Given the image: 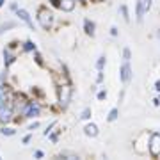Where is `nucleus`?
Returning <instances> with one entry per match:
<instances>
[{"label":"nucleus","mask_w":160,"mask_h":160,"mask_svg":"<svg viewBox=\"0 0 160 160\" xmlns=\"http://www.w3.org/2000/svg\"><path fill=\"white\" fill-rule=\"evenodd\" d=\"M71 98H73V86L69 80H64V82H59L57 84V107L59 110H66L71 103Z\"/></svg>","instance_id":"nucleus-1"},{"label":"nucleus","mask_w":160,"mask_h":160,"mask_svg":"<svg viewBox=\"0 0 160 160\" xmlns=\"http://www.w3.org/2000/svg\"><path fill=\"white\" fill-rule=\"evenodd\" d=\"M36 18H38V23H39V27L43 30H52V27H53V22H55V16H53V12L48 9V7L41 6L39 9H38V14H36Z\"/></svg>","instance_id":"nucleus-2"},{"label":"nucleus","mask_w":160,"mask_h":160,"mask_svg":"<svg viewBox=\"0 0 160 160\" xmlns=\"http://www.w3.org/2000/svg\"><path fill=\"white\" fill-rule=\"evenodd\" d=\"M41 110H43V105H41L36 98H29V102H27L22 116H20V121L22 119H34V118L41 116Z\"/></svg>","instance_id":"nucleus-3"},{"label":"nucleus","mask_w":160,"mask_h":160,"mask_svg":"<svg viewBox=\"0 0 160 160\" xmlns=\"http://www.w3.org/2000/svg\"><path fill=\"white\" fill-rule=\"evenodd\" d=\"M12 121H16V114L12 110L11 103H2L0 105V125H11Z\"/></svg>","instance_id":"nucleus-4"},{"label":"nucleus","mask_w":160,"mask_h":160,"mask_svg":"<svg viewBox=\"0 0 160 160\" xmlns=\"http://www.w3.org/2000/svg\"><path fill=\"white\" fill-rule=\"evenodd\" d=\"M148 151L153 158L160 157V133H151L148 137Z\"/></svg>","instance_id":"nucleus-5"},{"label":"nucleus","mask_w":160,"mask_h":160,"mask_svg":"<svg viewBox=\"0 0 160 160\" xmlns=\"http://www.w3.org/2000/svg\"><path fill=\"white\" fill-rule=\"evenodd\" d=\"M132 77H133V69H132L130 62H123V66L119 68V80L123 82V84H128L132 80Z\"/></svg>","instance_id":"nucleus-6"},{"label":"nucleus","mask_w":160,"mask_h":160,"mask_svg":"<svg viewBox=\"0 0 160 160\" xmlns=\"http://www.w3.org/2000/svg\"><path fill=\"white\" fill-rule=\"evenodd\" d=\"M2 53H4V66L9 69V66H11V64L18 59V53L14 52V48H12V46H6Z\"/></svg>","instance_id":"nucleus-7"},{"label":"nucleus","mask_w":160,"mask_h":160,"mask_svg":"<svg viewBox=\"0 0 160 160\" xmlns=\"http://www.w3.org/2000/svg\"><path fill=\"white\" fill-rule=\"evenodd\" d=\"M12 92L14 91L11 89V86H9L7 82H0V105L9 102L11 96H12Z\"/></svg>","instance_id":"nucleus-8"},{"label":"nucleus","mask_w":160,"mask_h":160,"mask_svg":"<svg viewBox=\"0 0 160 160\" xmlns=\"http://www.w3.org/2000/svg\"><path fill=\"white\" fill-rule=\"evenodd\" d=\"M14 14H16V16L20 18V20H22V22L25 23L30 30H34V22H32V18H30L29 11H25V9H20V7H18L16 11H14Z\"/></svg>","instance_id":"nucleus-9"},{"label":"nucleus","mask_w":160,"mask_h":160,"mask_svg":"<svg viewBox=\"0 0 160 160\" xmlns=\"http://www.w3.org/2000/svg\"><path fill=\"white\" fill-rule=\"evenodd\" d=\"M77 0H59V9L62 12H73L77 7Z\"/></svg>","instance_id":"nucleus-10"},{"label":"nucleus","mask_w":160,"mask_h":160,"mask_svg":"<svg viewBox=\"0 0 160 160\" xmlns=\"http://www.w3.org/2000/svg\"><path fill=\"white\" fill-rule=\"evenodd\" d=\"M98 133H100V128H98L96 123H87V125L84 126V135H86V137L94 139V137H98Z\"/></svg>","instance_id":"nucleus-11"},{"label":"nucleus","mask_w":160,"mask_h":160,"mask_svg":"<svg viewBox=\"0 0 160 160\" xmlns=\"http://www.w3.org/2000/svg\"><path fill=\"white\" fill-rule=\"evenodd\" d=\"M84 32H86L87 36L94 38V36H96V23L92 22V20H89V18H86V20H84Z\"/></svg>","instance_id":"nucleus-12"},{"label":"nucleus","mask_w":160,"mask_h":160,"mask_svg":"<svg viewBox=\"0 0 160 160\" xmlns=\"http://www.w3.org/2000/svg\"><path fill=\"white\" fill-rule=\"evenodd\" d=\"M22 50L25 52V53H32V52L38 50V46H36V43L32 39H25L22 43Z\"/></svg>","instance_id":"nucleus-13"},{"label":"nucleus","mask_w":160,"mask_h":160,"mask_svg":"<svg viewBox=\"0 0 160 160\" xmlns=\"http://www.w3.org/2000/svg\"><path fill=\"white\" fill-rule=\"evenodd\" d=\"M0 135H4V137H12V135H16V128H12L9 125H2L0 126Z\"/></svg>","instance_id":"nucleus-14"},{"label":"nucleus","mask_w":160,"mask_h":160,"mask_svg":"<svg viewBox=\"0 0 160 160\" xmlns=\"http://www.w3.org/2000/svg\"><path fill=\"white\" fill-rule=\"evenodd\" d=\"M142 18H144L142 2H141V0H137V4H135V20H137V23H142Z\"/></svg>","instance_id":"nucleus-15"},{"label":"nucleus","mask_w":160,"mask_h":160,"mask_svg":"<svg viewBox=\"0 0 160 160\" xmlns=\"http://www.w3.org/2000/svg\"><path fill=\"white\" fill-rule=\"evenodd\" d=\"M16 22H6V23H2L0 25V36H4L6 32H9L11 29H16Z\"/></svg>","instance_id":"nucleus-16"},{"label":"nucleus","mask_w":160,"mask_h":160,"mask_svg":"<svg viewBox=\"0 0 160 160\" xmlns=\"http://www.w3.org/2000/svg\"><path fill=\"white\" fill-rule=\"evenodd\" d=\"M118 118H119V109H116V107L110 109V112L107 114V121H109V123H114Z\"/></svg>","instance_id":"nucleus-17"},{"label":"nucleus","mask_w":160,"mask_h":160,"mask_svg":"<svg viewBox=\"0 0 160 160\" xmlns=\"http://www.w3.org/2000/svg\"><path fill=\"white\" fill-rule=\"evenodd\" d=\"M119 12H121V16H123V20H125L126 23H130V12H128V7H126L125 4L119 6Z\"/></svg>","instance_id":"nucleus-18"},{"label":"nucleus","mask_w":160,"mask_h":160,"mask_svg":"<svg viewBox=\"0 0 160 160\" xmlns=\"http://www.w3.org/2000/svg\"><path fill=\"white\" fill-rule=\"evenodd\" d=\"M91 116H92L91 107H86V109L80 112V119H82V121H89V119H91Z\"/></svg>","instance_id":"nucleus-19"},{"label":"nucleus","mask_w":160,"mask_h":160,"mask_svg":"<svg viewBox=\"0 0 160 160\" xmlns=\"http://www.w3.org/2000/svg\"><path fill=\"white\" fill-rule=\"evenodd\" d=\"M105 64H107V59H105V55H100V57H98V61H96V69H98V71H103Z\"/></svg>","instance_id":"nucleus-20"},{"label":"nucleus","mask_w":160,"mask_h":160,"mask_svg":"<svg viewBox=\"0 0 160 160\" xmlns=\"http://www.w3.org/2000/svg\"><path fill=\"white\" fill-rule=\"evenodd\" d=\"M59 135H61V130H55V132L52 130L50 133L46 135V137H48V139H50V141H52V142L55 144V142H57V141H59Z\"/></svg>","instance_id":"nucleus-21"},{"label":"nucleus","mask_w":160,"mask_h":160,"mask_svg":"<svg viewBox=\"0 0 160 160\" xmlns=\"http://www.w3.org/2000/svg\"><path fill=\"white\" fill-rule=\"evenodd\" d=\"M32 55H34V59H36V62L39 64L41 68H45V61H43V55H41L39 52L36 50V52H32Z\"/></svg>","instance_id":"nucleus-22"},{"label":"nucleus","mask_w":160,"mask_h":160,"mask_svg":"<svg viewBox=\"0 0 160 160\" xmlns=\"http://www.w3.org/2000/svg\"><path fill=\"white\" fill-rule=\"evenodd\" d=\"M141 2H142L144 14H146V12H149V9H151V6H153V0H141Z\"/></svg>","instance_id":"nucleus-23"},{"label":"nucleus","mask_w":160,"mask_h":160,"mask_svg":"<svg viewBox=\"0 0 160 160\" xmlns=\"http://www.w3.org/2000/svg\"><path fill=\"white\" fill-rule=\"evenodd\" d=\"M55 125H57V121H52L50 125L46 126V130H43V135H45V137H46V135H48V133H50V132L53 130V128H55Z\"/></svg>","instance_id":"nucleus-24"},{"label":"nucleus","mask_w":160,"mask_h":160,"mask_svg":"<svg viewBox=\"0 0 160 160\" xmlns=\"http://www.w3.org/2000/svg\"><path fill=\"white\" fill-rule=\"evenodd\" d=\"M130 59H132V52H130V48H125V50H123V61L130 62Z\"/></svg>","instance_id":"nucleus-25"},{"label":"nucleus","mask_w":160,"mask_h":160,"mask_svg":"<svg viewBox=\"0 0 160 160\" xmlns=\"http://www.w3.org/2000/svg\"><path fill=\"white\" fill-rule=\"evenodd\" d=\"M96 98L100 100V102L107 100V91H105V89H100V91H98V94H96Z\"/></svg>","instance_id":"nucleus-26"},{"label":"nucleus","mask_w":160,"mask_h":160,"mask_svg":"<svg viewBox=\"0 0 160 160\" xmlns=\"http://www.w3.org/2000/svg\"><path fill=\"white\" fill-rule=\"evenodd\" d=\"M38 128H39V121H34V123H30V125L27 126L29 132H34V130H38Z\"/></svg>","instance_id":"nucleus-27"},{"label":"nucleus","mask_w":160,"mask_h":160,"mask_svg":"<svg viewBox=\"0 0 160 160\" xmlns=\"http://www.w3.org/2000/svg\"><path fill=\"white\" fill-rule=\"evenodd\" d=\"M30 141H32V132H30V133H27V135L22 139V142H23V144H29Z\"/></svg>","instance_id":"nucleus-28"},{"label":"nucleus","mask_w":160,"mask_h":160,"mask_svg":"<svg viewBox=\"0 0 160 160\" xmlns=\"http://www.w3.org/2000/svg\"><path fill=\"white\" fill-rule=\"evenodd\" d=\"M43 157H45V153H43L41 149H36L34 151V158H43Z\"/></svg>","instance_id":"nucleus-29"},{"label":"nucleus","mask_w":160,"mask_h":160,"mask_svg":"<svg viewBox=\"0 0 160 160\" xmlns=\"http://www.w3.org/2000/svg\"><path fill=\"white\" fill-rule=\"evenodd\" d=\"M9 9H11V11L14 12V11L18 9V4H16V2H11V6H9Z\"/></svg>","instance_id":"nucleus-30"},{"label":"nucleus","mask_w":160,"mask_h":160,"mask_svg":"<svg viewBox=\"0 0 160 160\" xmlns=\"http://www.w3.org/2000/svg\"><path fill=\"white\" fill-rule=\"evenodd\" d=\"M110 36H118V27H110Z\"/></svg>","instance_id":"nucleus-31"},{"label":"nucleus","mask_w":160,"mask_h":160,"mask_svg":"<svg viewBox=\"0 0 160 160\" xmlns=\"http://www.w3.org/2000/svg\"><path fill=\"white\" fill-rule=\"evenodd\" d=\"M102 80H103V71H98V78H96V82H98V84H100Z\"/></svg>","instance_id":"nucleus-32"},{"label":"nucleus","mask_w":160,"mask_h":160,"mask_svg":"<svg viewBox=\"0 0 160 160\" xmlns=\"http://www.w3.org/2000/svg\"><path fill=\"white\" fill-rule=\"evenodd\" d=\"M153 103L157 105V107H158V105H160V98H155V100H153Z\"/></svg>","instance_id":"nucleus-33"},{"label":"nucleus","mask_w":160,"mask_h":160,"mask_svg":"<svg viewBox=\"0 0 160 160\" xmlns=\"http://www.w3.org/2000/svg\"><path fill=\"white\" fill-rule=\"evenodd\" d=\"M155 89H157V91L160 92V80H158V82H157V84H155Z\"/></svg>","instance_id":"nucleus-34"},{"label":"nucleus","mask_w":160,"mask_h":160,"mask_svg":"<svg viewBox=\"0 0 160 160\" xmlns=\"http://www.w3.org/2000/svg\"><path fill=\"white\" fill-rule=\"evenodd\" d=\"M77 2H80V4H87L89 0H77Z\"/></svg>","instance_id":"nucleus-35"},{"label":"nucleus","mask_w":160,"mask_h":160,"mask_svg":"<svg viewBox=\"0 0 160 160\" xmlns=\"http://www.w3.org/2000/svg\"><path fill=\"white\" fill-rule=\"evenodd\" d=\"M4 4H6V0H0V7L4 6Z\"/></svg>","instance_id":"nucleus-36"},{"label":"nucleus","mask_w":160,"mask_h":160,"mask_svg":"<svg viewBox=\"0 0 160 160\" xmlns=\"http://www.w3.org/2000/svg\"><path fill=\"white\" fill-rule=\"evenodd\" d=\"M94 2H105V0H94Z\"/></svg>","instance_id":"nucleus-37"},{"label":"nucleus","mask_w":160,"mask_h":160,"mask_svg":"<svg viewBox=\"0 0 160 160\" xmlns=\"http://www.w3.org/2000/svg\"><path fill=\"white\" fill-rule=\"evenodd\" d=\"M0 158H2V155H0Z\"/></svg>","instance_id":"nucleus-38"}]
</instances>
